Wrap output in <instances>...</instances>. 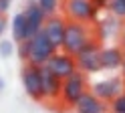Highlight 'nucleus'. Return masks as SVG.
I'll use <instances>...</instances> for the list:
<instances>
[{"mask_svg": "<svg viewBox=\"0 0 125 113\" xmlns=\"http://www.w3.org/2000/svg\"><path fill=\"white\" fill-rule=\"evenodd\" d=\"M93 26L89 24H81V22H73L67 20V32H65V43H62V51L71 56H77L79 51L93 40Z\"/></svg>", "mask_w": 125, "mask_h": 113, "instance_id": "nucleus-1", "label": "nucleus"}, {"mask_svg": "<svg viewBox=\"0 0 125 113\" xmlns=\"http://www.w3.org/2000/svg\"><path fill=\"white\" fill-rule=\"evenodd\" d=\"M97 14H99V10L95 8L93 0H65V16H67V20L93 26L95 20H97Z\"/></svg>", "mask_w": 125, "mask_h": 113, "instance_id": "nucleus-2", "label": "nucleus"}, {"mask_svg": "<svg viewBox=\"0 0 125 113\" xmlns=\"http://www.w3.org/2000/svg\"><path fill=\"white\" fill-rule=\"evenodd\" d=\"M87 75H83L81 71H77L75 75H71L69 79L62 81V91H61V103L65 105V107L73 109L77 101L81 99V97L87 93Z\"/></svg>", "mask_w": 125, "mask_h": 113, "instance_id": "nucleus-3", "label": "nucleus"}, {"mask_svg": "<svg viewBox=\"0 0 125 113\" xmlns=\"http://www.w3.org/2000/svg\"><path fill=\"white\" fill-rule=\"evenodd\" d=\"M75 61H77V69L83 75L99 73L101 71V45H99V38L89 40L79 51V55L75 56Z\"/></svg>", "mask_w": 125, "mask_h": 113, "instance_id": "nucleus-4", "label": "nucleus"}, {"mask_svg": "<svg viewBox=\"0 0 125 113\" xmlns=\"http://www.w3.org/2000/svg\"><path fill=\"white\" fill-rule=\"evenodd\" d=\"M28 43V61L30 65H36V67H42L51 61V56L57 53V48L52 46V43L49 40V36L44 34V30H41L36 36H32Z\"/></svg>", "mask_w": 125, "mask_h": 113, "instance_id": "nucleus-5", "label": "nucleus"}, {"mask_svg": "<svg viewBox=\"0 0 125 113\" xmlns=\"http://www.w3.org/2000/svg\"><path fill=\"white\" fill-rule=\"evenodd\" d=\"M20 79H22V87H24L26 95L34 101H44V93H42V79H41V67L36 65H30L24 63L20 73Z\"/></svg>", "mask_w": 125, "mask_h": 113, "instance_id": "nucleus-6", "label": "nucleus"}, {"mask_svg": "<svg viewBox=\"0 0 125 113\" xmlns=\"http://www.w3.org/2000/svg\"><path fill=\"white\" fill-rule=\"evenodd\" d=\"M46 69H49L54 77H59L61 81H65V79H69L71 75H75L77 71V61H75V56H71V55H67L65 51L62 53H54L52 56H51V61L44 65Z\"/></svg>", "mask_w": 125, "mask_h": 113, "instance_id": "nucleus-7", "label": "nucleus"}, {"mask_svg": "<svg viewBox=\"0 0 125 113\" xmlns=\"http://www.w3.org/2000/svg\"><path fill=\"white\" fill-rule=\"evenodd\" d=\"M22 16H24V22H26V40H30L42 30L44 22H46V14L42 12V8L34 0H30V2H26L24 10H22Z\"/></svg>", "mask_w": 125, "mask_h": 113, "instance_id": "nucleus-8", "label": "nucleus"}, {"mask_svg": "<svg viewBox=\"0 0 125 113\" xmlns=\"http://www.w3.org/2000/svg\"><path fill=\"white\" fill-rule=\"evenodd\" d=\"M91 93L95 95L97 99L105 101L109 105L113 99H117V97L123 93V83H121V79H103V81H97V83L91 87Z\"/></svg>", "mask_w": 125, "mask_h": 113, "instance_id": "nucleus-9", "label": "nucleus"}, {"mask_svg": "<svg viewBox=\"0 0 125 113\" xmlns=\"http://www.w3.org/2000/svg\"><path fill=\"white\" fill-rule=\"evenodd\" d=\"M42 30H44V34L49 36V40L52 43V46L59 51V48L62 46V43H65L67 18H62V16H59V14L49 16V18H46V22H44V26H42Z\"/></svg>", "mask_w": 125, "mask_h": 113, "instance_id": "nucleus-10", "label": "nucleus"}, {"mask_svg": "<svg viewBox=\"0 0 125 113\" xmlns=\"http://www.w3.org/2000/svg\"><path fill=\"white\" fill-rule=\"evenodd\" d=\"M41 79H42V93L44 99L51 101H59L61 99V91H62V81L59 77H54L52 73L42 65L41 67Z\"/></svg>", "mask_w": 125, "mask_h": 113, "instance_id": "nucleus-11", "label": "nucleus"}, {"mask_svg": "<svg viewBox=\"0 0 125 113\" xmlns=\"http://www.w3.org/2000/svg\"><path fill=\"white\" fill-rule=\"evenodd\" d=\"M73 111L75 113H107L109 111V105L105 101L97 99L91 91H87L79 101H77V105L73 107Z\"/></svg>", "mask_w": 125, "mask_h": 113, "instance_id": "nucleus-12", "label": "nucleus"}, {"mask_svg": "<svg viewBox=\"0 0 125 113\" xmlns=\"http://www.w3.org/2000/svg\"><path fill=\"white\" fill-rule=\"evenodd\" d=\"M123 48L119 46H101V71H117L123 63Z\"/></svg>", "mask_w": 125, "mask_h": 113, "instance_id": "nucleus-13", "label": "nucleus"}, {"mask_svg": "<svg viewBox=\"0 0 125 113\" xmlns=\"http://www.w3.org/2000/svg\"><path fill=\"white\" fill-rule=\"evenodd\" d=\"M10 26H12V36H14V40H16L18 45L24 43V40H26V22H24V16H22V12L14 14Z\"/></svg>", "mask_w": 125, "mask_h": 113, "instance_id": "nucleus-14", "label": "nucleus"}, {"mask_svg": "<svg viewBox=\"0 0 125 113\" xmlns=\"http://www.w3.org/2000/svg\"><path fill=\"white\" fill-rule=\"evenodd\" d=\"M34 2L42 8V12L46 14V18H49V16H54L59 12V6H61L59 0H34Z\"/></svg>", "mask_w": 125, "mask_h": 113, "instance_id": "nucleus-15", "label": "nucleus"}, {"mask_svg": "<svg viewBox=\"0 0 125 113\" xmlns=\"http://www.w3.org/2000/svg\"><path fill=\"white\" fill-rule=\"evenodd\" d=\"M107 8L111 10V14L115 16V18H125V4L123 2H119V0H111Z\"/></svg>", "mask_w": 125, "mask_h": 113, "instance_id": "nucleus-16", "label": "nucleus"}, {"mask_svg": "<svg viewBox=\"0 0 125 113\" xmlns=\"http://www.w3.org/2000/svg\"><path fill=\"white\" fill-rule=\"evenodd\" d=\"M111 111L113 113H125V91L117 97V99L111 101Z\"/></svg>", "mask_w": 125, "mask_h": 113, "instance_id": "nucleus-17", "label": "nucleus"}, {"mask_svg": "<svg viewBox=\"0 0 125 113\" xmlns=\"http://www.w3.org/2000/svg\"><path fill=\"white\" fill-rule=\"evenodd\" d=\"M14 53V43L12 40H0V55L2 56H10Z\"/></svg>", "mask_w": 125, "mask_h": 113, "instance_id": "nucleus-18", "label": "nucleus"}, {"mask_svg": "<svg viewBox=\"0 0 125 113\" xmlns=\"http://www.w3.org/2000/svg\"><path fill=\"white\" fill-rule=\"evenodd\" d=\"M18 56H20V59L24 61V63L28 61V43H26V40L18 45Z\"/></svg>", "mask_w": 125, "mask_h": 113, "instance_id": "nucleus-19", "label": "nucleus"}, {"mask_svg": "<svg viewBox=\"0 0 125 113\" xmlns=\"http://www.w3.org/2000/svg\"><path fill=\"white\" fill-rule=\"evenodd\" d=\"M10 4H12V0H0V16H4L10 10Z\"/></svg>", "mask_w": 125, "mask_h": 113, "instance_id": "nucleus-20", "label": "nucleus"}, {"mask_svg": "<svg viewBox=\"0 0 125 113\" xmlns=\"http://www.w3.org/2000/svg\"><path fill=\"white\" fill-rule=\"evenodd\" d=\"M109 2H111V0H93V4H95L97 10H99V8H107Z\"/></svg>", "mask_w": 125, "mask_h": 113, "instance_id": "nucleus-21", "label": "nucleus"}, {"mask_svg": "<svg viewBox=\"0 0 125 113\" xmlns=\"http://www.w3.org/2000/svg\"><path fill=\"white\" fill-rule=\"evenodd\" d=\"M119 40H121V48L125 51V22L121 24V32H119Z\"/></svg>", "mask_w": 125, "mask_h": 113, "instance_id": "nucleus-22", "label": "nucleus"}, {"mask_svg": "<svg viewBox=\"0 0 125 113\" xmlns=\"http://www.w3.org/2000/svg\"><path fill=\"white\" fill-rule=\"evenodd\" d=\"M4 30H6V18H4V16H0V36L4 34Z\"/></svg>", "mask_w": 125, "mask_h": 113, "instance_id": "nucleus-23", "label": "nucleus"}, {"mask_svg": "<svg viewBox=\"0 0 125 113\" xmlns=\"http://www.w3.org/2000/svg\"><path fill=\"white\" fill-rule=\"evenodd\" d=\"M121 73H123V79H125V53H123V63H121Z\"/></svg>", "mask_w": 125, "mask_h": 113, "instance_id": "nucleus-24", "label": "nucleus"}, {"mask_svg": "<svg viewBox=\"0 0 125 113\" xmlns=\"http://www.w3.org/2000/svg\"><path fill=\"white\" fill-rule=\"evenodd\" d=\"M119 2H123V4H125V0H119Z\"/></svg>", "mask_w": 125, "mask_h": 113, "instance_id": "nucleus-25", "label": "nucleus"}]
</instances>
